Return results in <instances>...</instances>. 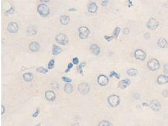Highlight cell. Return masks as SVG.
Wrapping results in <instances>:
<instances>
[{
	"mask_svg": "<svg viewBox=\"0 0 168 126\" xmlns=\"http://www.w3.org/2000/svg\"><path fill=\"white\" fill-rule=\"evenodd\" d=\"M37 12L42 16L46 17L50 13V8L46 4H40L37 8Z\"/></svg>",
	"mask_w": 168,
	"mask_h": 126,
	"instance_id": "obj_1",
	"label": "cell"
},
{
	"mask_svg": "<svg viewBox=\"0 0 168 126\" xmlns=\"http://www.w3.org/2000/svg\"><path fill=\"white\" fill-rule=\"evenodd\" d=\"M108 102L112 107H116L120 104V98L117 94H112L108 98Z\"/></svg>",
	"mask_w": 168,
	"mask_h": 126,
	"instance_id": "obj_2",
	"label": "cell"
},
{
	"mask_svg": "<svg viewBox=\"0 0 168 126\" xmlns=\"http://www.w3.org/2000/svg\"><path fill=\"white\" fill-rule=\"evenodd\" d=\"M147 67L151 71H155L159 68L160 64L157 59H152L147 63Z\"/></svg>",
	"mask_w": 168,
	"mask_h": 126,
	"instance_id": "obj_3",
	"label": "cell"
},
{
	"mask_svg": "<svg viewBox=\"0 0 168 126\" xmlns=\"http://www.w3.org/2000/svg\"><path fill=\"white\" fill-rule=\"evenodd\" d=\"M90 33V30L86 27H81L79 28V36L80 39H87Z\"/></svg>",
	"mask_w": 168,
	"mask_h": 126,
	"instance_id": "obj_4",
	"label": "cell"
},
{
	"mask_svg": "<svg viewBox=\"0 0 168 126\" xmlns=\"http://www.w3.org/2000/svg\"><path fill=\"white\" fill-rule=\"evenodd\" d=\"M56 40L57 43L61 45H66L68 43V38L67 35L63 33H59L56 37Z\"/></svg>",
	"mask_w": 168,
	"mask_h": 126,
	"instance_id": "obj_5",
	"label": "cell"
},
{
	"mask_svg": "<svg viewBox=\"0 0 168 126\" xmlns=\"http://www.w3.org/2000/svg\"><path fill=\"white\" fill-rule=\"evenodd\" d=\"M90 90V85L88 83H81L78 86V90L80 93L83 94H86L89 93Z\"/></svg>",
	"mask_w": 168,
	"mask_h": 126,
	"instance_id": "obj_6",
	"label": "cell"
},
{
	"mask_svg": "<svg viewBox=\"0 0 168 126\" xmlns=\"http://www.w3.org/2000/svg\"><path fill=\"white\" fill-rule=\"evenodd\" d=\"M158 25L159 23L157 20H156L154 18H151L148 20L146 25H147L148 29H151V30H154L158 27Z\"/></svg>",
	"mask_w": 168,
	"mask_h": 126,
	"instance_id": "obj_7",
	"label": "cell"
},
{
	"mask_svg": "<svg viewBox=\"0 0 168 126\" xmlns=\"http://www.w3.org/2000/svg\"><path fill=\"white\" fill-rule=\"evenodd\" d=\"M8 31L10 32V33H16L18 30V25L15 22H11L8 24L7 27Z\"/></svg>",
	"mask_w": 168,
	"mask_h": 126,
	"instance_id": "obj_8",
	"label": "cell"
},
{
	"mask_svg": "<svg viewBox=\"0 0 168 126\" xmlns=\"http://www.w3.org/2000/svg\"><path fill=\"white\" fill-rule=\"evenodd\" d=\"M135 57L138 60L144 61L146 58V54L145 53V52L144 50L138 49V50H135Z\"/></svg>",
	"mask_w": 168,
	"mask_h": 126,
	"instance_id": "obj_9",
	"label": "cell"
},
{
	"mask_svg": "<svg viewBox=\"0 0 168 126\" xmlns=\"http://www.w3.org/2000/svg\"><path fill=\"white\" fill-rule=\"evenodd\" d=\"M108 81H109V79H108V78L105 75H100L98 76V83L101 86H106L108 83Z\"/></svg>",
	"mask_w": 168,
	"mask_h": 126,
	"instance_id": "obj_10",
	"label": "cell"
},
{
	"mask_svg": "<svg viewBox=\"0 0 168 126\" xmlns=\"http://www.w3.org/2000/svg\"><path fill=\"white\" fill-rule=\"evenodd\" d=\"M149 105L151 109H152V110L155 111V112H158L161 109V103L157 100H154L153 102H151Z\"/></svg>",
	"mask_w": 168,
	"mask_h": 126,
	"instance_id": "obj_11",
	"label": "cell"
},
{
	"mask_svg": "<svg viewBox=\"0 0 168 126\" xmlns=\"http://www.w3.org/2000/svg\"><path fill=\"white\" fill-rule=\"evenodd\" d=\"M29 49L31 52H37L39 51L40 49V46L38 42H32L29 46Z\"/></svg>",
	"mask_w": 168,
	"mask_h": 126,
	"instance_id": "obj_12",
	"label": "cell"
},
{
	"mask_svg": "<svg viewBox=\"0 0 168 126\" xmlns=\"http://www.w3.org/2000/svg\"><path fill=\"white\" fill-rule=\"evenodd\" d=\"M45 96L48 101H54L56 99V94L52 90L47 91L45 93Z\"/></svg>",
	"mask_w": 168,
	"mask_h": 126,
	"instance_id": "obj_13",
	"label": "cell"
},
{
	"mask_svg": "<svg viewBox=\"0 0 168 126\" xmlns=\"http://www.w3.org/2000/svg\"><path fill=\"white\" fill-rule=\"evenodd\" d=\"M157 81L159 85H165L168 83V76L166 75H159L157 79Z\"/></svg>",
	"mask_w": 168,
	"mask_h": 126,
	"instance_id": "obj_14",
	"label": "cell"
},
{
	"mask_svg": "<svg viewBox=\"0 0 168 126\" xmlns=\"http://www.w3.org/2000/svg\"><path fill=\"white\" fill-rule=\"evenodd\" d=\"M130 81L128 79H123V80L120 81L118 83V87L121 89H125L128 86H129L130 84Z\"/></svg>",
	"mask_w": 168,
	"mask_h": 126,
	"instance_id": "obj_15",
	"label": "cell"
},
{
	"mask_svg": "<svg viewBox=\"0 0 168 126\" xmlns=\"http://www.w3.org/2000/svg\"><path fill=\"white\" fill-rule=\"evenodd\" d=\"M88 12L90 13H94L96 12L97 10H98V6L97 4H96L94 2H91L90 4H88Z\"/></svg>",
	"mask_w": 168,
	"mask_h": 126,
	"instance_id": "obj_16",
	"label": "cell"
},
{
	"mask_svg": "<svg viewBox=\"0 0 168 126\" xmlns=\"http://www.w3.org/2000/svg\"><path fill=\"white\" fill-rule=\"evenodd\" d=\"M90 50L94 55H98L100 53V48L96 44H93L90 47Z\"/></svg>",
	"mask_w": 168,
	"mask_h": 126,
	"instance_id": "obj_17",
	"label": "cell"
},
{
	"mask_svg": "<svg viewBox=\"0 0 168 126\" xmlns=\"http://www.w3.org/2000/svg\"><path fill=\"white\" fill-rule=\"evenodd\" d=\"M157 44H158L159 47H160L162 49H164V48H166L168 46V43L167 40L165 39H163V38H161L157 42Z\"/></svg>",
	"mask_w": 168,
	"mask_h": 126,
	"instance_id": "obj_18",
	"label": "cell"
},
{
	"mask_svg": "<svg viewBox=\"0 0 168 126\" xmlns=\"http://www.w3.org/2000/svg\"><path fill=\"white\" fill-rule=\"evenodd\" d=\"M60 22L62 25H66L70 22V18L67 15H62L60 17Z\"/></svg>",
	"mask_w": 168,
	"mask_h": 126,
	"instance_id": "obj_19",
	"label": "cell"
},
{
	"mask_svg": "<svg viewBox=\"0 0 168 126\" xmlns=\"http://www.w3.org/2000/svg\"><path fill=\"white\" fill-rule=\"evenodd\" d=\"M23 79H24L25 81L27 82H30L32 81L33 78V75L30 73H26L25 74H23Z\"/></svg>",
	"mask_w": 168,
	"mask_h": 126,
	"instance_id": "obj_20",
	"label": "cell"
},
{
	"mask_svg": "<svg viewBox=\"0 0 168 126\" xmlns=\"http://www.w3.org/2000/svg\"><path fill=\"white\" fill-rule=\"evenodd\" d=\"M62 49H61L60 47L56 46V45H53L52 48V54L54 56H57V55L60 54L61 53Z\"/></svg>",
	"mask_w": 168,
	"mask_h": 126,
	"instance_id": "obj_21",
	"label": "cell"
},
{
	"mask_svg": "<svg viewBox=\"0 0 168 126\" xmlns=\"http://www.w3.org/2000/svg\"><path fill=\"white\" fill-rule=\"evenodd\" d=\"M73 86H72L71 84H69V83H67V84H66V85L64 86V91H65V92H66V93H67V94H70V93H71L72 92H73Z\"/></svg>",
	"mask_w": 168,
	"mask_h": 126,
	"instance_id": "obj_22",
	"label": "cell"
},
{
	"mask_svg": "<svg viewBox=\"0 0 168 126\" xmlns=\"http://www.w3.org/2000/svg\"><path fill=\"white\" fill-rule=\"evenodd\" d=\"M37 28L35 27H29L27 30V33L28 34L30 35H34L37 34Z\"/></svg>",
	"mask_w": 168,
	"mask_h": 126,
	"instance_id": "obj_23",
	"label": "cell"
},
{
	"mask_svg": "<svg viewBox=\"0 0 168 126\" xmlns=\"http://www.w3.org/2000/svg\"><path fill=\"white\" fill-rule=\"evenodd\" d=\"M138 71L137 69H134V68H132L127 71V74L129 75L130 76H136L138 75Z\"/></svg>",
	"mask_w": 168,
	"mask_h": 126,
	"instance_id": "obj_24",
	"label": "cell"
},
{
	"mask_svg": "<svg viewBox=\"0 0 168 126\" xmlns=\"http://www.w3.org/2000/svg\"><path fill=\"white\" fill-rule=\"evenodd\" d=\"M120 31H121V29H120V27H116L115 30L113 31V36H111L112 39H117Z\"/></svg>",
	"mask_w": 168,
	"mask_h": 126,
	"instance_id": "obj_25",
	"label": "cell"
},
{
	"mask_svg": "<svg viewBox=\"0 0 168 126\" xmlns=\"http://www.w3.org/2000/svg\"><path fill=\"white\" fill-rule=\"evenodd\" d=\"M98 126H113V125L112 124L107 121V120H102L99 123Z\"/></svg>",
	"mask_w": 168,
	"mask_h": 126,
	"instance_id": "obj_26",
	"label": "cell"
},
{
	"mask_svg": "<svg viewBox=\"0 0 168 126\" xmlns=\"http://www.w3.org/2000/svg\"><path fill=\"white\" fill-rule=\"evenodd\" d=\"M37 71L39 72L40 73H43V74H46V73H48V70L43 67H38L37 69Z\"/></svg>",
	"mask_w": 168,
	"mask_h": 126,
	"instance_id": "obj_27",
	"label": "cell"
},
{
	"mask_svg": "<svg viewBox=\"0 0 168 126\" xmlns=\"http://www.w3.org/2000/svg\"><path fill=\"white\" fill-rule=\"evenodd\" d=\"M54 65H55V61H54V59H52V60L49 62V63H48V68L49 69H53L54 67Z\"/></svg>",
	"mask_w": 168,
	"mask_h": 126,
	"instance_id": "obj_28",
	"label": "cell"
},
{
	"mask_svg": "<svg viewBox=\"0 0 168 126\" xmlns=\"http://www.w3.org/2000/svg\"><path fill=\"white\" fill-rule=\"evenodd\" d=\"M113 76H115V77L117 79H119L120 78V76L117 74L116 72L115 71H111V73H110V77H113Z\"/></svg>",
	"mask_w": 168,
	"mask_h": 126,
	"instance_id": "obj_29",
	"label": "cell"
},
{
	"mask_svg": "<svg viewBox=\"0 0 168 126\" xmlns=\"http://www.w3.org/2000/svg\"><path fill=\"white\" fill-rule=\"evenodd\" d=\"M84 66H86L85 63H81V64L79 65V72L81 75H83V67H84Z\"/></svg>",
	"mask_w": 168,
	"mask_h": 126,
	"instance_id": "obj_30",
	"label": "cell"
},
{
	"mask_svg": "<svg viewBox=\"0 0 168 126\" xmlns=\"http://www.w3.org/2000/svg\"><path fill=\"white\" fill-rule=\"evenodd\" d=\"M73 67V63H69L68 66H67V69H66V71H65V72H66V73H68V72L69 71L71 70V68Z\"/></svg>",
	"mask_w": 168,
	"mask_h": 126,
	"instance_id": "obj_31",
	"label": "cell"
},
{
	"mask_svg": "<svg viewBox=\"0 0 168 126\" xmlns=\"http://www.w3.org/2000/svg\"><path fill=\"white\" fill-rule=\"evenodd\" d=\"M62 78V79L64 81L67 82V83H71V82L72 81L71 79L69 78H67V77H65V76H63V77Z\"/></svg>",
	"mask_w": 168,
	"mask_h": 126,
	"instance_id": "obj_32",
	"label": "cell"
},
{
	"mask_svg": "<svg viewBox=\"0 0 168 126\" xmlns=\"http://www.w3.org/2000/svg\"><path fill=\"white\" fill-rule=\"evenodd\" d=\"M162 95L164 97H167L168 96V90H164V91H162Z\"/></svg>",
	"mask_w": 168,
	"mask_h": 126,
	"instance_id": "obj_33",
	"label": "cell"
},
{
	"mask_svg": "<svg viewBox=\"0 0 168 126\" xmlns=\"http://www.w3.org/2000/svg\"><path fill=\"white\" fill-rule=\"evenodd\" d=\"M39 112H40V111H39V108H37V110H36L35 112H34V113H33V114L32 117H37L38 116V115H39Z\"/></svg>",
	"mask_w": 168,
	"mask_h": 126,
	"instance_id": "obj_34",
	"label": "cell"
},
{
	"mask_svg": "<svg viewBox=\"0 0 168 126\" xmlns=\"http://www.w3.org/2000/svg\"><path fill=\"white\" fill-rule=\"evenodd\" d=\"M73 64H77L79 63V59L77 58V57H75V58L73 59Z\"/></svg>",
	"mask_w": 168,
	"mask_h": 126,
	"instance_id": "obj_35",
	"label": "cell"
},
{
	"mask_svg": "<svg viewBox=\"0 0 168 126\" xmlns=\"http://www.w3.org/2000/svg\"><path fill=\"white\" fill-rule=\"evenodd\" d=\"M123 32L124 35H127V34H128V33L130 32V30H129V29H127V28H125V29H123Z\"/></svg>",
	"mask_w": 168,
	"mask_h": 126,
	"instance_id": "obj_36",
	"label": "cell"
},
{
	"mask_svg": "<svg viewBox=\"0 0 168 126\" xmlns=\"http://www.w3.org/2000/svg\"><path fill=\"white\" fill-rule=\"evenodd\" d=\"M164 72L168 74V64H166L164 67Z\"/></svg>",
	"mask_w": 168,
	"mask_h": 126,
	"instance_id": "obj_37",
	"label": "cell"
},
{
	"mask_svg": "<svg viewBox=\"0 0 168 126\" xmlns=\"http://www.w3.org/2000/svg\"><path fill=\"white\" fill-rule=\"evenodd\" d=\"M108 1H103L102 3H101V4H102V6H107V4H108Z\"/></svg>",
	"mask_w": 168,
	"mask_h": 126,
	"instance_id": "obj_38",
	"label": "cell"
},
{
	"mask_svg": "<svg viewBox=\"0 0 168 126\" xmlns=\"http://www.w3.org/2000/svg\"><path fill=\"white\" fill-rule=\"evenodd\" d=\"M10 12H11V14H12V13H13V12H14V8H13V7H12V8H11V10H10L9 11H8L6 13H10Z\"/></svg>",
	"mask_w": 168,
	"mask_h": 126,
	"instance_id": "obj_39",
	"label": "cell"
},
{
	"mask_svg": "<svg viewBox=\"0 0 168 126\" xmlns=\"http://www.w3.org/2000/svg\"><path fill=\"white\" fill-rule=\"evenodd\" d=\"M1 114L3 115L4 113V111H5V108H4V107L3 106V105H1Z\"/></svg>",
	"mask_w": 168,
	"mask_h": 126,
	"instance_id": "obj_40",
	"label": "cell"
},
{
	"mask_svg": "<svg viewBox=\"0 0 168 126\" xmlns=\"http://www.w3.org/2000/svg\"><path fill=\"white\" fill-rule=\"evenodd\" d=\"M71 11H76V9H74V8L69 9V12H71Z\"/></svg>",
	"mask_w": 168,
	"mask_h": 126,
	"instance_id": "obj_41",
	"label": "cell"
},
{
	"mask_svg": "<svg viewBox=\"0 0 168 126\" xmlns=\"http://www.w3.org/2000/svg\"><path fill=\"white\" fill-rule=\"evenodd\" d=\"M73 126H79V124L76 123V124H73Z\"/></svg>",
	"mask_w": 168,
	"mask_h": 126,
	"instance_id": "obj_42",
	"label": "cell"
},
{
	"mask_svg": "<svg viewBox=\"0 0 168 126\" xmlns=\"http://www.w3.org/2000/svg\"><path fill=\"white\" fill-rule=\"evenodd\" d=\"M41 126V124H39L38 125H36V126Z\"/></svg>",
	"mask_w": 168,
	"mask_h": 126,
	"instance_id": "obj_43",
	"label": "cell"
}]
</instances>
